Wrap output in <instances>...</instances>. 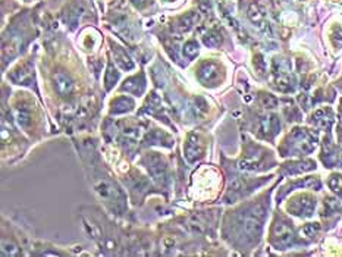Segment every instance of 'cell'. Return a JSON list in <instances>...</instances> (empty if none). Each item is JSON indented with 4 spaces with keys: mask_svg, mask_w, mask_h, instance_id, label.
I'll use <instances>...</instances> for the list:
<instances>
[{
    "mask_svg": "<svg viewBox=\"0 0 342 257\" xmlns=\"http://www.w3.org/2000/svg\"><path fill=\"white\" fill-rule=\"evenodd\" d=\"M122 90L123 91H128V93H134V94H141L143 90H144V79L143 77H134V78H129L123 82L122 85Z\"/></svg>",
    "mask_w": 342,
    "mask_h": 257,
    "instance_id": "ba28073f",
    "label": "cell"
},
{
    "mask_svg": "<svg viewBox=\"0 0 342 257\" xmlns=\"http://www.w3.org/2000/svg\"><path fill=\"white\" fill-rule=\"evenodd\" d=\"M260 103H262V106L266 107V109H273V107L278 106V100H276V97L272 96V94H262Z\"/></svg>",
    "mask_w": 342,
    "mask_h": 257,
    "instance_id": "2e32d148",
    "label": "cell"
},
{
    "mask_svg": "<svg viewBox=\"0 0 342 257\" xmlns=\"http://www.w3.org/2000/svg\"><path fill=\"white\" fill-rule=\"evenodd\" d=\"M340 115L342 116V103H341V107H340Z\"/></svg>",
    "mask_w": 342,
    "mask_h": 257,
    "instance_id": "603a6c76",
    "label": "cell"
},
{
    "mask_svg": "<svg viewBox=\"0 0 342 257\" xmlns=\"http://www.w3.org/2000/svg\"><path fill=\"white\" fill-rule=\"evenodd\" d=\"M332 121H334V116H332V110H331V109H320V110H318V112L313 115V118H312V122H313L316 127L323 128V129L331 128Z\"/></svg>",
    "mask_w": 342,
    "mask_h": 257,
    "instance_id": "5b68a950",
    "label": "cell"
},
{
    "mask_svg": "<svg viewBox=\"0 0 342 257\" xmlns=\"http://www.w3.org/2000/svg\"><path fill=\"white\" fill-rule=\"evenodd\" d=\"M118 72L115 71V68H113V65L110 63L109 65V68H107V72H106V87L107 88H110L116 81H118Z\"/></svg>",
    "mask_w": 342,
    "mask_h": 257,
    "instance_id": "e0dca14e",
    "label": "cell"
},
{
    "mask_svg": "<svg viewBox=\"0 0 342 257\" xmlns=\"http://www.w3.org/2000/svg\"><path fill=\"white\" fill-rule=\"evenodd\" d=\"M54 85H56V91L63 97L69 96L72 93V90H73V81L65 72L54 74Z\"/></svg>",
    "mask_w": 342,
    "mask_h": 257,
    "instance_id": "277c9868",
    "label": "cell"
},
{
    "mask_svg": "<svg viewBox=\"0 0 342 257\" xmlns=\"http://www.w3.org/2000/svg\"><path fill=\"white\" fill-rule=\"evenodd\" d=\"M197 53H198V44H197L195 41H188V43L184 46V54H185V56L194 57Z\"/></svg>",
    "mask_w": 342,
    "mask_h": 257,
    "instance_id": "d6986e66",
    "label": "cell"
},
{
    "mask_svg": "<svg viewBox=\"0 0 342 257\" xmlns=\"http://www.w3.org/2000/svg\"><path fill=\"white\" fill-rule=\"evenodd\" d=\"M201 153H203V150H201V144H200L198 138L195 135H190L188 143H187V149H185L187 159L190 162H194V160H197V157L201 156Z\"/></svg>",
    "mask_w": 342,
    "mask_h": 257,
    "instance_id": "8992f818",
    "label": "cell"
},
{
    "mask_svg": "<svg viewBox=\"0 0 342 257\" xmlns=\"http://www.w3.org/2000/svg\"><path fill=\"white\" fill-rule=\"evenodd\" d=\"M198 75H200V79L204 81V82H213L215 79L219 78V68L215 65V63H204L200 71H198Z\"/></svg>",
    "mask_w": 342,
    "mask_h": 257,
    "instance_id": "52a82bcc",
    "label": "cell"
},
{
    "mask_svg": "<svg viewBox=\"0 0 342 257\" xmlns=\"http://www.w3.org/2000/svg\"><path fill=\"white\" fill-rule=\"evenodd\" d=\"M294 241V232L290 224L287 222H276L273 227V244L279 249L291 246Z\"/></svg>",
    "mask_w": 342,
    "mask_h": 257,
    "instance_id": "6da1fadb",
    "label": "cell"
},
{
    "mask_svg": "<svg viewBox=\"0 0 342 257\" xmlns=\"http://www.w3.org/2000/svg\"><path fill=\"white\" fill-rule=\"evenodd\" d=\"M331 190H334L335 193L342 194V177L341 175H332L328 181Z\"/></svg>",
    "mask_w": 342,
    "mask_h": 257,
    "instance_id": "ac0fdd59",
    "label": "cell"
},
{
    "mask_svg": "<svg viewBox=\"0 0 342 257\" xmlns=\"http://www.w3.org/2000/svg\"><path fill=\"white\" fill-rule=\"evenodd\" d=\"M279 128H281L279 119L278 116H273V115L262 118L259 124V131L263 137H273L275 134H278Z\"/></svg>",
    "mask_w": 342,
    "mask_h": 257,
    "instance_id": "3957f363",
    "label": "cell"
},
{
    "mask_svg": "<svg viewBox=\"0 0 342 257\" xmlns=\"http://www.w3.org/2000/svg\"><path fill=\"white\" fill-rule=\"evenodd\" d=\"M203 41H204V44L209 46V47H218V46L220 44L222 38H220V35H219L216 31H209V32L203 37Z\"/></svg>",
    "mask_w": 342,
    "mask_h": 257,
    "instance_id": "7c38bea8",
    "label": "cell"
},
{
    "mask_svg": "<svg viewBox=\"0 0 342 257\" xmlns=\"http://www.w3.org/2000/svg\"><path fill=\"white\" fill-rule=\"evenodd\" d=\"M340 131H338V135H340V141H342V125H340V128H338Z\"/></svg>",
    "mask_w": 342,
    "mask_h": 257,
    "instance_id": "44dd1931",
    "label": "cell"
},
{
    "mask_svg": "<svg viewBox=\"0 0 342 257\" xmlns=\"http://www.w3.org/2000/svg\"><path fill=\"white\" fill-rule=\"evenodd\" d=\"M319 231V225L318 224H309L303 228V232L307 235V237H315Z\"/></svg>",
    "mask_w": 342,
    "mask_h": 257,
    "instance_id": "ffe728a7",
    "label": "cell"
},
{
    "mask_svg": "<svg viewBox=\"0 0 342 257\" xmlns=\"http://www.w3.org/2000/svg\"><path fill=\"white\" fill-rule=\"evenodd\" d=\"M248 16H250V19L254 22V24H263L265 22V15L262 13V10L259 9V6H256V4H253L251 7H250V10H248Z\"/></svg>",
    "mask_w": 342,
    "mask_h": 257,
    "instance_id": "5bb4252c",
    "label": "cell"
},
{
    "mask_svg": "<svg viewBox=\"0 0 342 257\" xmlns=\"http://www.w3.org/2000/svg\"><path fill=\"white\" fill-rule=\"evenodd\" d=\"M315 200L309 196H300V197H295L290 205H288V209L297 215V216H312L313 215V210H315Z\"/></svg>",
    "mask_w": 342,
    "mask_h": 257,
    "instance_id": "7a4b0ae2",
    "label": "cell"
},
{
    "mask_svg": "<svg viewBox=\"0 0 342 257\" xmlns=\"http://www.w3.org/2000/svg\"><path fill=\"white\" fill-rule=\"evenodd\" d=\"M112 106H113V109H112L113 113H123V112H126V110H131L132 106H134V103H132V100L128 99V97H119V99H116V100L113 102Z\"/></svg>",
    "mask_w": 342,
    "mask_h": 257,
    "instance_id": "30bf717a",
    "label": "cell"
},
{
    "mask_svg": "<svg viewBox=\"0 0 342 257\" xmlns=\"http://www.w3.org/2000/svg\"><path fill=\"white\" fill-rule=\"evenodd\" d=\"M197 15L195 13H191V15H187V16H182L181 19H179V24H178V28H179V31H188L190 28H193L194 26V24H195V21H197Z\"/></svg>",
    "mask_w": 342,
    "mask_h": 257,
    "instance_id": "8fae6325",
    "label": "cell"
},
{
    "mask_svg": "<svg viewBox=\"0 0 342 257\" xmlns=\"http://www.w3.org/2000/svg\"><path fill=\"white\" fill-rule=\"evenodd\" d=\"M16 119H18V124L24 128H26L31 122V113L22 107H16Z\"/></svg>",
    "mask_w": 342,
    "mask_h": 257,
    "instance_id": "4fadbf2b",
    "label": "cell"
},
{
    "mask_svg": "<svg viewBox=\"0 0 342 257\" xmlns=\"http://www.w3.org/2000/svg\"><path fill=\"white\" fill-rule=\"evenodd\" d=\"M315 168V163L310 160H303V162H295V163H288L285 165V172L288 174H301L306 171H310Z\"/></svg>",
    "mask_w": 342,
    "mask_h": 257,
    "instance_id": "9c48e42d",
    "label": "cell"
},
{
    "mask_svg": "<svg viewBox=\"0 0 342 257\" xmlns=\"http://www.w3.org/2000/svg\"><path fill=\"white\" fill-rule=\"evenodd\" d=\"M131 1H134L135 4H143V3H144L146 0H131Z\"/></svg>",
    "mask_w": 342,
    "mask_h": 257,
    "instance_id": "7402d4cb",
    "label": "cell"
},
{
    "mask_svg": "<svg viewBox=\"0 0 342 257\" xmlns=\"http://www.w3.org/2000/svg\"><path fill=\"white\" fill-rule=\"evenodd\" d=\"M116 62L119 63V66L122 68V69H132L134 68V63H132V60L123 53V51H121V50H118V53H116Z\"/></svg>",
    "mask_w": 342,
    "mask_h": 257,
    "instance_id": "9a60e30c",
    "label": "cell"
}]
</instances>
